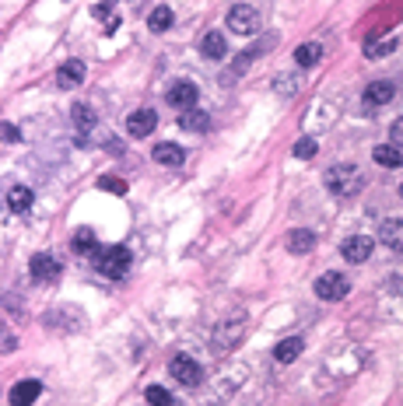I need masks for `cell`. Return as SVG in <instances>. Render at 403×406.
I'll list each match as a JSON object with an SVG mask.
<instances>
[{
    "label": "cell",
    "mask_w": 403,
    "mask_h": 406,
    "mask_svg": "<svg viewBox=\"0 0 403 406\" xmlns=\"http://www.w3.org/2000/svg\"><path fill=\"white\" fill-rule=\"evenodd\" d=\"M323 183H326V190L337 193V196H358L361 186H365V176H361L355 165H333V168H326Z\"/></svg>",
    "instance_id": "1"
},
{
    "label": "cell",
    "mask_w": 403,
    "mask_h": 406,
    "mask_svg": "<svg viewBox=\"0 0 403 406\" xmlns=\"http://www.w3.org/2000/svg\"><path fill=\"white\" fill-rule=\"evenodd\" d=\"M130 249L127 246H105V249H95V270L109 280H120L127 270H130Z\"/></svg>",
    "instance_id": "2"
},
{
    "label": "cell",
    "mask_w": 403,
    "mask_h": 406,
    "mask_svg": "<svg viewBox=\"0 0 403 406\" xmlns=\"http://www.w3.org/2000/svg\"><path fill=\"white\" fill-rule=\"evenodd\" d=\"M312 291H316V298H319V302H340V298H348L351 280L343 277V273H337V270H326L323 277H316Z\"/></svg>",
    "instance_id": "3"
},
{
    "label": "cell",
    "mask_w": 403,
    "mask_h": 406,
    "mask_svg": "<svg viewBox=\"0 0 403 406\" xmlns=\"http://www.w3.org/2000/svg\"><path fill=\"white\" fill-rule=\"evenodd\" d=\"M168 371H172V378H176L179 385H186V389H197L204 382V368L190 354H176V358L168 361Z\"/></svg>",
    "instance_id": "4"
},
{
    "label": "cell",
    "mask_w": 403,
    "mask_h": 406,
    "mask_svg": "<svg viewBox=\"0 0 403 406\" xmlns=\"http://www.w3.org/2000/svg\"><path fill=\"white\" fill-rule=\"evenodd\" d=\"M242 333H246V319H242V315H232V322H228V326L221 322L217 333H214V351H217V354L235 351L239 340H242Z\"/></svg>",
    "instance_id": "5"
},
{
    "label": "cell",
    "mask_w": 403,
    "mask_h": 406,
    "mask_svg": "<svg viewBox=\"0 0 403 406\" xmlns=\"http://www.w3.org/2000/svg\"><path fill=\"white\" fill-rule=\"evenodd\" d=\"M228 28H232L235 35H253V32L260 28V15H256V8H249V4H235L232 11H228Z\"/></svg>",
    "instance_id": "6"
},
{
    "label": "cell",
    "mask_w": 403,
    "mask_h": 406,
    "mask_svg": "<svg viewBox=\"0 0 403 406\" xmlns=\"http://www.w3.org/2000/svg\"><path fill=\"white\" fill-rule=\"evenodd\" d=\"M372 249H375V242L368 235H351V239L340 242V256L348 259V263H365L372 256Z\"/></svg>",
    "instance_id": "7"
},
{
    "label": "cell",
    "mask_w": 403,
    "mask_h": 406,
    "mask_svg": "<svg viewBox=\"0 0 403 406\" xmlns=\"http://www.w3.org/2000/svg\"><path fill=\"white\" fill-rule=\"evenodd\" d=\"M154 127H158V112L154 109H134L127 116V133L130 137H147V133H154Z\"/></svg>",
    "instance_id": "8"
},
{
    "label": "cell",
    "mask_w": 403,
    "mask_h": 406,
    "mask_svg": "<svg viewBox=\"0 0 403 406\" xmlns=\"http://www.w3.org/2000/svg\"><path fill=\"white\" fill-rule=\"evenodd\" d=\"M197 84L193 81H176L168 91H165V98H168V105H176V109H190V105H197Z\"/></svg>",
    "instance_id": "9"
},
{
    "label": "cell",
    "mask_w": 403,
    "mask_h": 406,
    "mask_svg": "<svg viewBox=\"0 0 403 406\" xmlns=\"http://www.w3.org/2000/svg\"><path fill=\"white\" fill-rule=\"evenodd\" d=\"M28 270H32V277H35L39 284H53L56 277H60V263H56L53 256H46V252H39V256H32V263H28Z\"/></svg>",
    "instance_id": "10"
},
{
    "label": "cell",
    "mask_w": 403,
    "mask_h": 406,
    "mask_svg": "<svg viewBox=\"0 0 403 406\" xmlns=\"http://www.w3.org/2000/svg\"><path fill=\"white\" fill-rule=\"evenodd\" d=\"M39 396H42V385H39L35 378H25V382H18V385L11 389L8 399H11V406H32Z\"/></svg>",
    "instance_id": "11"
},
{
    "label": "cell",
    "mask_w": 403,
    "mask_h": 406,
    "mask_svg": "<svg viewBox=\"0 0 403 406\" xmlns=\"http://www.w3.org/2000/svg\"><path fill=\"white\" fill-rule=\"evenodd\" d=\"M287 252H295V256H305L312 246H316V235L309 228H295V231H287V239H284Z\"/></svg>",
    "instance_id": "12"
},
{
    "label": "cell",
    "mask_w": 403,
    "mask_h": 406,
    "mask_svg": "<svg viewBox=\"0 0 403 406\" xmlns=\"http://www.w3.org/2000/svg\"><path fill=\"white\" fill-rule=\"evenodd\" d=\"M154 161H158V165H165V168H179V165L186 161V151H183L179 144L165 140V144H158V147H154Z\"/></svg>",
    "instance_id": "13"
},
{
    "label": "cell",
    "mask_w": 403,
    "mask_h": 406,
    "mask_svg": "<svg viewBox=\"0 0 403 406\" xmlns=\"http://www.w3.org/2000/svg\"><path fill=\"white\" fill-rule=\"evenodd\" d=\"M379 242L393 252H403V221H382L379 228Z\"/></svg>",
    "instance_id": "14"
},
{
    "label": "cell",
    "mask_w": 403,
    "mask_h": 406,
    "mask_svg": "<svg viewBox=\"0 0 403 406\" xmlns=\"http://www.w3.org/2000/svg\"><path fill=\"white\" fill-rule=\"evenodd\" d=\"M84 81V64L81 60H67L60 71H56V84L60 88H78Z\"/></svg>",
    "instance_id": "15"
},
{
    "label": "cell",
    "mask_w": 403,
    "mask_h": 406,
    "mask_svg": "<svg viewBox=\"0 0 403 406\" xmlns=\"http://www.w3.org/2000/svg\"><path fill=\"white\" fill-rule=\"evenodd\" d=\"M302 336H287V340H280L277 347H274V358L280 361V365H292V361H298V354H302Z\"/></svg>",
    "instance_id": "16"
},
{
    "label": "cell",
    "mask_w": 403,
    "mask_h": 406,
    "mask_svg": "<svg viewBox=\"0 0 403 406\" xmlns=\"http://www.w3.org/2000/svg\"><path fill=\"white\" fill-rule=\"evenodd\" d=\"M200 49H204L207 60H224V53H228V39H224V32H207V35H204V42H200Z\"/></svg>",
    "instance_id": "17"
},
{
    "label": "cell",
    "mask_w": 403,
    "mask_h": 406,
    "mask_svg": "<svg viewBox=\"0 0 403 406\" xmlns=\"http://www.w3.org/2000/svg\"><path fill=\"white\" fill-rule=\"evenodd\" d=\"M393 95H396V84L393 81H372L365 88V102L368 105H386V102H393Z\"/></svg>",
    "instance_id": "18"
},
{
    "label": "cell",
    "mask_w": 403,
    "mask_h": 406,
    "mask_svg": "<svg viewBox=\"0 0 403 406\" xmlns=\"http://www.w3.org/2000/svg\"><path fill=\"white\" fill-rule=\"evenodd\" d=\"M32 203H35V196H32V190H28V186H15V190L8 193V207H11L15 214H28V210H32Z\"/></svg>",
    "instance_id": "19"
},
{
    "label": "cell",
    "mask_w": 403,
    "mask_h": 406,
    "mask_svg": "<svg viewBox=\"0 0 403 406\" xmlns=\"http://www.w3.org/2000/svg\"><path fill=\"white\" fill-rule=\"evenodd\" d=\"M396 46H400L396 35H386V39H379V42L368 39V42H365V56H368V60H382V56H389Z\"/></svg>",
    "instance_id": "20"
},
{
    "label": "cell",
    "mask_w": 403,
    "mask_h": 406,
    "mask_svg": "<svg viewBox=\"0 0 403 406\" xmlns=\"http://www.w3.org/2000/svg\"><path fill=\"white\" fill-rule=\"evenodd\" d=\"M323 60V46L319 42H302L298 49H295V64L298 67H316Z\"/></svg>",
    "instance_id": "21"
},
{
    "label": "cell",
    "mask_w": 403,
    "mask_h": 406,
    "mask_svg": "<svg viewBox=\"0 0 403 406\" xmlns=\"http://www.w3.org/2000/svg\"><path fill=\"white\" fill-rule=\"evenodd\" d=\"M372 158H375L382 168H400V165H403V154H400V147H393V144L375 147V151H372Z\"/></svg>",
    "instance_id": "22"
},
{
    "label": "cell",
    "mask_w": 403,
    "mask_h": 406,
    "mask_svg": "<svg viewBox=\"0 0 403 406\" xmlns=\"http://www.w3.org/2000/svg\"><path fill=\"white\" fill-rule=\"evenodd\" d=\"M71 116H74V127H78L81 133H88V130L95 127V109L84 105V102H78V105L71 109Z\"/></svg>",
    "instance_id": "23"
},
{
    "label": "cell",
    "mask_w": 403,
    "mask_h": 406,
    "mask_svg": "<svg viewBox=\"0 0 403 406\" xmlns=\"http://www.w3.org/2000/svg\"><path fill=\"white\" fill-rule=\"evenodd\" d=\"M172 21H176L172 8H154V11L147 15V28H151V32H165V28H172Z\"/></svg>",
    "instance_id": "24"
},
{
    "label": "cell",
    "mask_w": 403,
    "mask_h": 406,
    "mask_svg": "<svg viewBox=\"0 0 403 406\" xmlns=\"http://www.w3.org/2000/svg\"><path fill=\"white\" fill-rule=\"evenodd\" d=\"M71 249H74V252H95V249H98V242H95V231L81 228L78 235L71 239Z\"/></svg>",
    "instance_id": "25"
},
{
    "label": "cell",
    "mask_w": 403,
    "mask_h": 406,
    "mask_svg": "<svg viewBox=\"0 0 403 406\" xmlns=\"http://www.w3.org/2000/svg\"><path fill=\"white\" fill-rule=\"evenodd\" d=\"M144 399H147L151 406H176V399H172V392H168V389H161V385H147Z\"/></svg>",
    "instance_id": "26"
},
{
    "label": "cell",
    "mask_w": 403,
    "mask_h": 406,
    "mask_svg": "<svg viewBox=\"0 0 403 406\" xmlns=\"http://www.w3.org/2000/svg\"><path fill=\"white\" fill-rule=\"evenodd\" d=\"M207 120H211L207 112H186V116H183L179 123H183L186 130H193V133H197V130H207Z\"/></svg>",
    "instance_id": "27"
},
{
    "label": "cell",
    "mask_w": 403,
    "mask_h": 406,
    "mask_svg": "<svg viewBox=\"0 0 403 406\" xmlns=\"http://www.w3.org/2000/svg\"><path fill=\"white\" fill-rule=\"evenodd\" d=\"M0 351L4 354H11V351H18V336L4 326V319H0Z\"/></svg>",
    "instance_id": "28"
},
{
    "label": "cell",
    "mask_w": 403,
    "mask_h": 406,
    "mask_svg": "<svg viewBox=\"0 0 403 406\" xmlns=\"http://www.w3.org/2000/svg\"><path fill=\"white\" fill-rule=\"evenodd\" d=\"M316 151H319V147H316V140H312V137H302V140L295 144V158H312Z\"/></svg>",
    "instance_id": "29"
},
{
    "label": "cell",
    "mask_w": 403,
    "mask_h": 406,
    "mask_svg": "<svg viewBox=\"0 0 403 406\" xmlns=\"http://www.w3.org/2000/svg\"><path fill=\"white\" fill-rule=\"evenodd\" d=\"M98 186H102L105 193H127V183H123V179H98Z\"/></svg>",
    "instance_id": "30"
},
{
    "label": "cell",
    "mask_w": 403,
    "mask_h": 406,
    "mask_svg": "<svg viewBox=\"0 0 403 406\" xmlns=\"http://www.w3.org/2000/svg\"><path fill=\"white\" fill-rule=\"evenodd\" d=\"M389 137H393V147H403V116H400V120H393Z\"/></svg>",
    "instance_id": "31"
},
{
    "label": "cell",
    "mask_w": 403,
    "mask_h": 406,
    "mask_svg": "<svg viewBox=\"0 0 403 406\" xmlns=\"http://www.w3.org/2000/svg\"><path fill=\"white\" fill-rule=\"evenodd\" d=\"M0 137H4V140H11V144H18V140H21L18 127H11V123H0Z\"/></svg>",
    "instance_id": "32"
},
{
    "label": "cell",
    "mask_w": 403,
    "mask_h": 406,
    "mask_svg": "<svg viewBox=\"0 0 403 406\" xmlns=\"http://www.w3.org/2000/svg\"><path fill=\"white\" fill-rule=\"evenodd\" d=\"M400 196H403V186H400Z\"/></svg>",
    "instance_id": "33"
}]
</instances>
